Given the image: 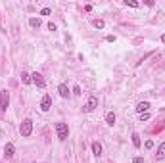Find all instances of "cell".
<instances>
[{
	"label": "cell",
	"mask_w": 165,
	"mask_h": 163,
	"mask_svg": "<svg viewBox=\"0 0 165 163\" xmlns=\"http://www.w3.org/2000/svg\"><path fill=\"white\" fill-rule=\"evenodd\" d=\"M31 132H33V121L25 119L19 125V134H21V136H31Z\"/></svg>",
	"instance_id": "1"
},
{
	"label": "cell",
	"mask_w": 165,
	"mask_h": 163,
	"mask_svg": "<svg viewBox=\"0 0 165 163\" xmlns=\"http://www.w3.org/2000/svg\"><path fill=\"white\" fill-rule=\"evenodd\" d=\"M56 132H58L60 140H67V136H69V129L65 123H56Z\"/></svg>",
	"instance_id": "2"
},
{
	"label": "cell",
	"mask_w": 165,
	"mask_h": 163,
	"mask_svg": "<svg viewBox=\"0 0 165 163\" xmlns=\"http://www.w3.org/2000/svg\"><path fill=\"white\" fill-rule=\"evenodd\" d=\"M96 108H98V98H96V96H90V98L86 100V104L83 106V111H84V113H90V111H94Z\"/></svg>",
	"instance_id": "3"
},
{
	"label": "cell",
	"mask_w": 165,
	"mask_h": 163,
	"mask_svg": "<svg viewBox=\"0 0 165 163\" xmlns=\"http://www.w3.org/2000/svg\"><path fill=\"white\" fill-rule=\"evenodd\" d=\"M10 106V92L8 90H2L0 92V109L6 111V108Z\"/></svg>",
	"instance_id": "4"
},
{
	"label": "cell",
	"mask_w": 165,
	"mask_h": 163,
	"mask_svg": "<svg viewBox=\"0 0 165 163\" xmlns=\"http://www.w3.org/2000/svg\"><path fill=\"white\" fill-rule=\"evenodd\" d=\"M31 81H33V83L37 84L39 88H44V87H46V81H44V79H42V75H41V73H37V71H35L33 75H31Z\"/></svg>",
	"instance_id": "5"
},
{
	"label": "cell",
	"mask_w": 165,
	"mask_h": 163,
	"mask_svg": "<svg viewBox=\"0 0 165 163\" xmlns=\"http://www.w3.org/2000/svg\"><path fill=\"white\" fill-rule=\"evenodd\" d=\"M50 108H52V98L48 94H44L42 100H41V109H42V111H48Z\"/></svg>",
	"instance_id": "6"
},
{
	"label": "cell",
	"mask_w": 165,
	"mask_h": 163,
	"mask_svg": "<svg viewBox=\"0 0 165 163\" xmlns=\"http://www.w3.org/2000/svg\"><path fill=\"white\" fill-rule=\"evenodd\" d=\"M14 152H15V148H14V144L12 142H8L6 146H4V156L10 159V157H14Z\"/></svg>",
	"instance_id": "7"
},
{
	"label": "cell",
	"mask_w": 165,
	"mask_h": 163,
	"mask_svg": "<svg viewBox=\"0 0 165 163\" xmlns=\"http://www.w3.org/2000/svg\"><path fill=\"white\" fill-rule=\"evenodd\" d=\"M92 154H94L96 157L102 156V144H100V142H92Z\"/></svg>",
	"instance_id": "8"
},
{
	"label": "cell",
	"mask_w": 165,
	"mask_h": 163,
	"mask_svg": "<svg viewBox=\"0 0 165 163\" xmlns=\"http://www.w3.org/2000/svg\"><path fill=\"white\" fill-rule=\"evenodd\" d=\"M148 109H150V102H140V104L136 106V111L138 113H146Z\"/></svg>",
	"instance_id": "9"
},
{
	"label": "cell",
	"mask_w": 165,
	"mask_h": 163,
	"mask_svg": "<svg viewBox=\"0 0 165 163\" xmlns=\"http://www.w3.org/2000/svg\"><path fill=\"white\" fill-rule=\"evenodd\" d=\"M156 159H158V161L165 159V142H163V144H159V148H158V154H156Z\"/></svg>",
	"instance_id": "10"
},
{
	"label": "cell",
	"mask_w": 165,
	"mask_h": 163,
	"mask_svg": "<svg viewBox=\"0 0 165 163\" xmlns=\"http://www.w3.org/2000/svg\"><path fill=\"white\" fill-rule=\"evenodd\" d=\"M132 144H134V148H140V146H142V140H140V134L138 132H132Z\"/></svg>",
	"instance_id": "11"
},
{
	"label": "cell",
	"mask_w": 165,
	"mask_h": 163,
	"mask_svg": "<svg viewBox=\"0 0 165 163\" xmlns=\"http://www.w3.org/2000/svg\"><path fill=\"white\" fill-rule=\"evenodd\" d=\"M58 92H60V96H62V98H67V96H69V88H67L65 84H60V87H58Z\"/></svg>",
	"instance_id": "12"
},
{
	"label": "cell",
	"mask_w": 165,
	"mask_h": 163,
	"mask_svg": "<svg viewBox=\"0 0 165 163\" xmlns=\"http://www.w3.org/2000/svg\"><path fill=\"white\" fill-rule=\"evenodd\" d=\"M106 123H108V125H113V123H115V113H113V111L106 113Z\"/></svg>",
	"instance_id": "13"
},
{
	"label": "cell",
	"mask_w": 165,
	"mask_h": 163,
	"mask_svg": "<svg viewBox=\"0 0 165 163\" xmlns=\"http://www.w3.org/2000/svg\"><path fill=\"white\" fill-rule=\"evenodd\" d=\"M29 25L35 27V29H39V27H41V19H39V17H31L29 19Z\"/></svg>",
	"instance_id": "14"
},
{
	"label": "cell",
	"mask_w": 165,
	"mask_h": 163,
	"mask_svg": "<svg viewBox=\"0 0 165 163\" xmlns=\"http://www.w3.org/2000/svg\"><path fill=\"white\" fill-rule=\"evenodd\" d=\"M21 81H23L25 84H29V83H31V75H29V73H25V71H23V73H21Z\"/></svg>",
	"instance_id": "15"
},
{
	"label": "cell",
	"mask_w": 165,
	"mask_h": 163,
	"mask_svg": "<svg viewBox=\"0 0 165 163\" xmlns=\"http://www.w3.org/2000/svg\"><path fill=\"white\" fill-rule=\"evenodd\" d=\"M92 25H94L96 29H104V21H102V19H94V21H92Z\"/></svg>",
	"instance_id": "16"
},
{
	"label": "cell",
	"mask_w": 165,
	"mask_h": 163,
	"mask_svg": "<svg viewBox=\"0 0 165 163\" xmlns=\"http://www.w3.org/2000/svg\"><path fill=\"white\" fill-rule=\"evenodd\" d=\"M125 4L131 6V8H138V2H136V0H125Z\"/></svg>",
	"instance_id": "17"
},
{
	"label": "cell",
	"mask_w": 165,
	"mask_h": 163,
	"mask_svg": "<svg viewBox=\"0 0 165 163\" xmlns=\"http://www.w3.org/2000/svg\"><path fill=\"white\" fill-rule=\"evenodd\" d=\"M148 119H150V113H140V121H142V123H144V121H148Z\"/></svg>",
	"instance_id": "18"
},
{
	"label": "cell",
	"mask_w": 165,
	"mask_h": 163,
	"mask_svg": "<svg viewBox=\"0 0 165 163\" xmlns=\"http://www.w3.org/2000/svg\"><path fill=\"white\" fill-rule=\"evenodd\" d=\"M144 146H146V150H150V148H154V142H152V140H146V144H144Z\"/></svg>",
	"instance_id": "19"
},
{
	"label": "cell",
	"mask_w": 165,
	"mask_h": 163,
	"mask_svg": "<svg viewBox=\"0 0 165 163\" xmlns=\"http://www.w3.org/2000/svg\"><path fill=\"white\" fill-rule=\"evenodd\" d=\"M41 14H42V15H50V8H44Z\"/></svg>",
	"instance_id": "20"
},
{
	"label": "cell",
	"mask_w": 165,
	"mask_h": 163,
	"mask_svg": "<svg viewBox=\"0 0 165 163\" xmlns=\"http://www.w3.org/2000/svg\"><path fill=\"white\" fill-rule=\"evenodd\" d=\"M48 31H56V25H54V23H52V21L48 23Z\"/></svg>",
	"instance_id": "21"
},
{
	"label": "cell",
	"mask_w": 165,
	"mask_h": 163,
	"mask_svg": "<svg viewBox=\"0 0 165 163\" xmlns=\"http://www.w3.org/2000/svg\"><path fill=\"white\" fill-rule=\"evenodd\" d=\"M134 163H144V159H142V157H136V159H134Z\"/></svg>",
	"instance_id": "22"
},
{
	"label": "cell",
	"mask_w": 165,
	"mask_h": 163,
	"mask_svg": "<svg viewBox=\"0 0 165 163\" xmlns=\"http://www.w3.org/2000/svg\"><path fill=\"white\" fill-rule=\"evenodd\" d=\"M161 42H165V35H163V36H161Z\"/></svg>",
	"instance_id": "23"
}]
</instances>
